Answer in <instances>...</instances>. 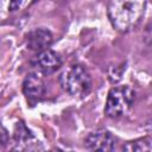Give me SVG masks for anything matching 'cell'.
<instances>
[{
  "mask_svg": "<svg viewBox=\"0 0 152 152\" xmlns=\"http://www.w3.org/2000/svg\"><path fill=\"white\" fill-rule=\"evenodd\" d=\"M145 8L146 0H109L107 13L114 28L128 32L140 23Z\"/></svg>",
  "mask_w": 152,
  "mask_h": 152,
  "instance_id": "cell-1",
  "label": "cell"
},
{
  "mask_svg": "<svg viewBox=\"0 0 152 152\" xmlns=\"http://www.w3.org/2000/svg\"><path fill=\"white\" fill-rule=\"evenodd\" d=\"M25 40H26L27 49L39 52V51L49 49V46L52 44L53 37H52L51 31L44 27H39V28H34L26 34Z\"/></svg>",
  "mask_w": 152,
  "mask_h": 152,
  "instance_id": "cell-7",
  "label": "cell"
},
{
  "mask_svg": "<svg viewBox=\"0 0 152 152\" xmlns=\"http://www.w3.org/2000/svg\"><path fill=\"white\" fill-rule=\"evenodd\" d=\"M14 142L18 145L17 148L24 150V148H30V146L36 142V138L33 133L25 126L23 121H18L14 127V134H13Z\"/></svg>",
  "mask_w": 152,
  "mask_h": 152,
  "instance_id": "cell-8",
  "label": "cell"
},
{
  "mask_svg": "<svg viewBox=\"0 0 152 152\" xmlns=\"http://www.w3.org/2000/svg\"><path fill=\"white\" fill-rule=\"evenodd\" d=\"M23 93L27 102L32 106L43 100L46 93V87L42 75L37 71L27 74L23 82Z\"/></svg>",
  "mask_w": 152,
  "mask_h": 152,
  "instance_id": "cell-5",
  "label": "cell"
},
{
  "mask_svg": "<svg viewBox=\"0 0 152 152\" xmlns=\"http://www.w3.org/2000/svg\"><path fill=\"white\" fill-rule=\"evenodd\" d=\"M58 81L63 90L74 97H86L91 90L90 74L81 64H72L68 66L59 75Z\"/></svg>",
  "mask_w": 152,
  "mask_h": 152,
  "instance_id": "cell-2",
  "label": "cell"
},
{
  "mask_svg": "<svg viewBox=\"0 0 152 152\" xmlns=\"http://www.w3.org/2000/svg\"><path fill=\"white\" fill-rule=\"evenodd\" d=\"M84 146L90 151L108 152L115 147V139L112 133L104 128H100L90 132L84 139Z\"/></svg>",
  "mask_w": 152,
  "mask_h": 152,
  "instance_id": "cell-6",
  "label": "cell"
},
{
  "mask_svg": "<svg viewBox=\"0 0 152 152\" xmlns=\"http://www.w3.org/2000/svg\"><path fill=\"white\" fill-rule=\"evenodd\" d=\"M135 97L134 90L129 86H116L109 89L104 114L108 118H119L124 115L133 104Z\"/></svg>",
  "mask_w": 152,
  "mask_h": 152,
  "instance_id": "cell-3",
  "label": "cell"
},
{
  "mask_svg": "<svg viewBox=\"0 0 152 152\" xmlns=\"http://www.w3.org/2000/svg\"><path fill=\"white\" fill-rule=\"evenodd\" d=\"M8 141H10L8 132H7V129L0 124V146H1V147L6 146V145L8 144Z\"/></svg>",
  "mask_w": 152,
  "mask_h": 152,
  "instance_id": "cell-10",
  "label": "cell"
},
{
  "mask_svg": "<svg viewBox=\"0 0 152 152\" xmlns=\"http://www.w3.org/2000/svg\"><path fill=\"white\" fill-rule=\"evenodd\" d=\"M62 64H63V61H62L59 53H57L56 51L50 50V49L39 51L31 59V65L40 75L53 74L62 66Z\"/></svg>",
  "mask_w": 152,
  "mask_h": 152,
  "instance_id": "cell-4",
  "label": "cell"
},
{
  "mask_svg": "<svg viewBox=\"0 0 152 152\" xmlns=\"http://www.w3.org/2000/svg\"><path fill=\"white\" fill-rule=\"evenodd\" d=\"M151 148H152V145H151L150 138H140V139L129 141L125 146H122V150L128 152H150Z\"/></svg>",
  "mask_w": 152,
  "mask_h": 152,
  "instance_id": "cell-9",
  "label": "cell"
}]
</instances>
